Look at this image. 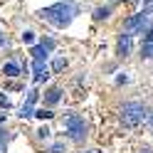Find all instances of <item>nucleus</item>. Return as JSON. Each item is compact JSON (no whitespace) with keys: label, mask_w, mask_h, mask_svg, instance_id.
Masks as SVG:
<instances>
[{"label":"nucleus","mask_w":153,"mask_h":153,"mask_svg":"<svg viewBox=\"0 0 153 153\" xmlns=\"http://www.w3.org/2000/svg\"><path fill=\"white\" fill-rule=\"evenodd\" d=\"M40 15H42V20H47L54 27H67L76 15H79V5L72 3V0H59V3L45 7Z\"/></svg>","instance_id":"1"},{"label":"nucleus","mask_w":153,"mask_h":153,"mask_svg":"<svg viewBox=\"0 0 153 153\" xmlns=\"http://www.w3.org/2000/svg\"><path fill=\"white\" fill-rule=\"evenodd\" d=\"M146 119H148V111H146V106H143L141 101H128V104H123V109H121V121H123V126L136 128L138 123H143Z\"/></svg>","instance_id":"2"},{"label":"nucleus","mask_w":153,"mask_h":153,"mask_svg":"<svg viewBox=\"0 0 153 153\" xmlns=\"http://www.w3.org/2000/svg\"><path fill=\"white\" fill-rule=\"evenodd\" d=\"M62 126L67 128V133H69L72 141H82L84 136H87V123H84V119L76 116V114H69V116L62 121Z\"/></svg>","instance_id":"3"},{"label":"nucleus","mask_w":153,"mask_h":153,"mask_svg":"<svg viewBox=\"0 0 153 153\" xmlns=\"http://www.w3.org/2000/svg\"><path fill=\"white\" fill-rule=\"evenodd\" d=\"M123 27H126V32H131V35H133V32H143V30L148 27V15H146V13H136L133 17L126 20Z\"/></svg>","instance_id":"4"},{"label":"nucleus","mask_w":153,"mask_h":153,"mask_svg":"<svg viewBox=\"0 0 153 153\" xmlns=\"http://www.w3.org/2000/svg\"><path fill=\"white\" fill-rule=\"evenodd\" d=\"M52 47H54V40H42L40 45H32V50H30L32 59H47V54L52 52Z\"/></svg>","instance_id":"5"},{"label":"nucleus","mask_w":153,"mask_h":153,"mask_svg":"<svg viewBox=\"0 0 153 153\" xmlns=\"http://www.w3.org/2000/svg\"><path fill=\"white\" fill-rule=\"evenodd\" d=\"M141 57L143 59H151L153 57V27L143 35V45H141Z\"/></svg>","instance_id":"6"},{"label":"nucleus","mask_w":153,"mask_h":153,"mask_svg":"<svg viewBox=\"0 0 153 153\" xmlns=\"http://www.w3.org/2000/svg\"><path fill=\"white\" fill-rule=\"evenodd\" d=\"M116 52H119L121 57H126V54L131 52V32H126V30H123V32L119 35V42H116Z\"/></svg>","instance_id":"7"},{"label":"nucleus","mask_w":153,"mask_h":153,"mask_svg":"<svg viewBox=\"0 0 153 153\" xmlns=\"http://www.w3.org/2000/svg\"><path fill=\"white\" fill-rule=\"evenodd\" d=\"M32 69H35V82L37 84L45 82L47 76H50V74H47V67H45V59H35L32 62Z\"/></svg>","instance_id":"8"},{"label":"nucleus","mask_w":153,"mask_h":153,"mask_svg":"<svg viewBox=\"0 0 153 153\" xmlns=\"http://www.w3.org/2000/svg\"><path fill=\"white\" fill-rule=\"evenodd\" d=\"M59 99H62V89H57V87H52L50 91H47V97H45L47 104H57Z\"/></svg>","instance_id":"9"},{"label":"nucleus","mask_w":153,"mask_h":153,"mask_svg":"<svg viewBox=\"0 0 153 153\" xmlns=\"http://www.w3.org/2000/svg\"><path fill=\"white\" fill-rule=\"evenodd\" d=\"M3 74H5V76H17V74H20V67H17L15 62H7V64L3 67Z\"/></svg>","instance_id":"10"},{"label":"nucleus","mask_w":153,"mask_h":153,"mask_svg":"<svg viewBox=\"0 0 153 153\" xmlns=\"http://www.w3.org/2000/svg\"><path fill=\"white\" fill-rule=\"evenodd\" d=\"M32 106H35V104L25 101L22 106H20V116H22V119H30V116H35V114H32Z\"/></svg>","instance_id":"11"},{"label":"nucleus","mask_w":153,"mask_h":153,"mask_svg":"<svg viewBox=\"0 0 153 153\" xmlns=\"http://www.w3.org/2000/svg\"><path fill=\"white\" fill-rule=\"evenodd\" d=\"M22 42H25V45H32V42H35V32H32V30H25V32H22Z\"/></svg>","instance_id":"12"},{"label":"nucleus","mask_w":153,"mask_h":153,"mask_svg":"<svg viewBox=\"0 0 153 153\" xmlns=\"http://www.w3.org/2000/svg\"><path fill=\"white\" fill-rule=\"evenodd\" d=\"M94 17H97V20H106L109 17V7H99V10L94 13Z\"/></svg>","instance_id":"13"},{"label":"nucleus","mask_w":153,"mask_h":153,"mask_svg":"<svg viewBox=\"0 0 153 153\" xmlns=\"http://www.w3.org/2000/svg\"><path fill=\"white\" fill-rule=\"evenodd\" d=\"M64 67H67V59H62V57H59V59H54V64H52V69H54V72H62Z\"/></svg>","instance_id":"14"},{"label":"nucleus","mask_w":153,"mask_h":153,"mask_svg":"<svg viewBox=\"0 0 153 153\" xmlns=\"http://www.w3.org/2000/svg\"><path fill=\"white\" fill-rule=\"evenodd\" d=\"M35 116H37V119H52L54 114H52V111H45V109H40V111H35Z\"/></svg>","instance_id":"15"},{"label":"nucleus","mask_w":153,"mask_h":153,"mask_svg":"<svg viewBox=\"0 0 153 153\" xmlns=\"http://www.w3.org/2000/svg\"><path fill=\"white\" fill-rule=\"evenodd\" d=\"M10 106V101H7V97H3V94H0V109H7Z\"/></svg>","instance_id":"16"},{"label":"nucleus","mask_w":153,"mask_h":153,"mask_svg":"<svg viewBox=\"0 0 153 153\" xmlns=\"http://www.w3.org/2000/svg\"><path fill=\"white\" fill-rule=\"evenodd\" d=\"M37 136H40V138H50V128H40V131H37Z\"/></svg>","instance_id":"17"},{"label":"nucleus","mask_w":153,"mask_h":153,"mask_svg":"<svg viewBox=\"0 0 153 153\" xmlns=\"http://www.w3.org/2000/svg\"><path fill=\"white\" fill-rule=\"evenodd\" d=\"M62 151H64V146H62V143H57V146H52L50 153H62Z\"/></svg>","instance_id":"18"},{"label":"nucleus","mask_w":153,"mask_h":153,"mask_svg":"<svg viewBox=\"0 0 153 153\" xmlns=\"http://www.w3.org/2000/svg\"><path fill=\"white\" fill-rule=\"evenodd\" d=\"M0 153H5V141L0 138Z\"/></svg>","instance_id":"19"},{"label":"nucleus","mask_w":153,"mask_h":153,"mask_svg":"<svg viewBox=\"0 0 153 153\" xmlns=\"http://www.w3.org/2000/svg\"><path fill=\"white\" fill-rule=\"evenodd\" d=\"M148 123H151V131H153V114H151V116H148Z\"/></svg>","instance_id":"20"},{"label":"nucleus","mask_w":153,"mask_h":153,"mask_svg":"<svg viewBox=\"0 0 153 153\" xmlns=\"http://www.w3.org/2000/svg\"><path fill=\"white\" fill-rule=\"evenodd\" d=\"M84 153H101V151H97V148H91V151H84Z\"/></svg>","instance_id":"21"},{"label":"nucleus","mask_w":153,"mask_h":153,"mask_svg":"<svg viewBox=\"0 0 153 153\" xmlns=\"http://www.w3.org/2000/svg\"><path fill=\"white\" fill-rule=\"evenodd\" d=\"M3 121H5V114H0V123H3Z\"/></svg>","instance_id":"22"},{"label":"nucleus","mask_w":153,"mask_h":153,"mask_svg":"<svg viewBox=\"0 0 153 153\" xmlns=\"http://www.w3.org/2000/svg\"><path fill=\"white\" fill-rule=\"evenodd\" d=\"M143 153H151V151H143Z\"/></svg>","instance_id":"23"}]
</instances>
